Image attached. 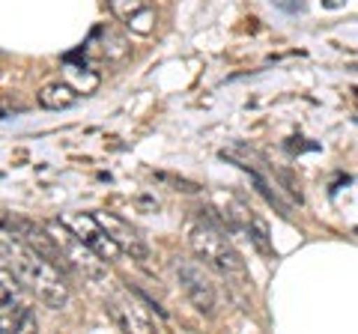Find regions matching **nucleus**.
I'll return each mask as SVG.
<instances>
[{
	"label": "nucleus",
	"mask_w": 358,
	"mask_h": 334,
	"mask_svg": "<svg viewBox=\"0 0 358 334\" xmlns=\"http://www.w3.org/2000/svg\"><path fill=\"white\" fill-rule=\"evenodd\" d=\"M105 307H108L110 319H114L122 331H152V328H155L152 322L141 314V307L134 305V302H120V298H108Z\"/></svg>",
	"instance_id": "11"
},
{
	"label": "nucleus",
	"mask_w": 358,
	"mask_h": 334,
	"mask_svg": "<svg viewBox=\"0 0 358 334\" xmlns=\"http://www.w3.org/2000/svg\"><path fill=\"white\" fill-rule=\"evenodd\" d=\"M343 3H346V0H322V6H326V9H338Z\"/></svg>",
	"instance_id": "17"
},
{
	"label": "nucleus",
	"mask_w": 358,
	"mask_h": 334,
	"mask_svg": "<svg viewBox=\"0 0 358 334\" xmlns=\"http://www.w3.org/2000/svg\"><path fill=\"white\" fill-rule=\"evenodd\" d=\"M242 170H248V173H251V182L257 185V191H260V194L266 197V203H268V206H275V209H278V212H281L284 218H289V206H287L284 200H281V194L272 191V185H268V182L263 180V176L257 173V170H251V167H242Z\"/></svg>",
	"instance_id": "14"
},
{
	"label": "nucleus",
	"mask_w": 358,
	"mask_h": 334,
	"mask_svg": "<svg viewBox=\"0 0 358 334\" xmlns=\"http://www.w3.org/2000/svg\"><path fill=\"white\" fill-rule=\"evenodd\" d=\"M66 224H69L78 236H81L90 248L96 251V257L99 260H105V263H114L120 260V254L122 248L117 245V239L110 236V233L102 227V221H99L96 215H69V218H63Z\"/></svg>",
	"instance_id": "6"
},
{
	"label": "nucleus",
	"mask_w": 358,
	"mask_h": 334,
	"mask_svg": "<svg viewBox=\"0 0 358 334\" xmlns=\"http://www.w3.org/2000/svg\"><path fill=\"white\" fill-rule=\"evenodd\" d=\"M0 254H3L9 269L18 275V281L24 284V289H30L42 305H48L54 310L69 305L72 286H69V281H66V275H63V269L57 263L45 260L42 254L27 248V245L18 242V239H6L3 245H0Z\"/></svg>",
	"instance_id": "1"
},
{
	"label": "nucleus",
	"mask_w": 358,
	"mask_h": 334,
	"mask_svg": "<svg viewBox=\"0 0 358 334\" xmlns=\"http://www.w3.org/2000/svg\"><path fill=\"white\" fill-rule=\"evenodd\" d=\"M278 9H284V13L296 15V13H305V0H272Z\"/></svg>",
	"instance_id": "16"
},
{
	"label": "nucleus",
	"mask_w": 358,
	"mask_h": 334,
	"mask_svg": "<svg viewBox=\"0 0 358 334\" xmlns=\"http://www.w3.org/2000/svg\"><path fill=\"white\" fill-rule=\"evenodd\" d=\"M108 9L114 13V18H120L134 36H150L155 30V6L152 0H108Z\"/></svg>",
	"instance_id": "7"
},
{
	"label": "nucleus",
	"mask_w": 358,
	"mask_h": 334,
	"mask_svg": "<svg viewBox=\"0 0 358 334\" xmlns=\"http://www.w3.org/2000/svg\"><path fill=\"white\" fill-rule=\"evenodd\" d=\"M81 51L87 54V60H102V63H122L129 57V42L126 36H120L117 30L110 27H96L93 36H90Z\"/></svg>",
	"instance_id": "8"
},
{
	"label": "nucleus",
	"mask_w": 358,
	"mask_h": 334,
	"mask_svg": "<svg viewBox=\"0 0 358 334\" xmlns=\"http://www.w3.org/2000/svg\"><path fill=\"white\" fill-rule=\"evenodd\" d=\"M78 96L81 93H78L69 81H54V84H45L36 93V102L42 108H48V110H66V108H72L78 102Z\"/></svg>",
	"instance_id": "12"
},
{
	"label": "nucleus",
	"mask_w": 358,
	"mask_h": 334,
	"mask_svg": "<svg viewBox=\"0 0 358 334\" xmlns=\"http://www.w3.org/2000/svg\"><path fill=\"white\" fill-rule=\"evenodd\" d=\"M245 233H248V239L254 242V248L257 251H260V254H266V257H272V248H268V227L263 224V221L260 218H251V224H248V230H245Z\"/></svg>",
	"instance_id": "15"
},
{
	"label": "nucleus",
	"mask_w": 358,
	"mask_h": 334,
	"mask_svg": "<svg viewBox=\"0 0 358 334\" xmlns=\"http://www.w3.org/2000/svg\"><path fill=\"white\" fill-rule=\"evenodd\" d=\"M0 227H3L9 236L13 239H18V242H24L27 248H33L36 254H42L45 260H51V263H57L60 269H63V257H60V248H57V242H54V236H51V230L48 227H39V224H33V221H27V218H3L0 221ZM66 272V269H63Z\"/></svg>",
	"instance_id": "5"
},
{
	"label": "nucleus",
	"mask_w": 358,
	"mask_h": 334,
	"mask_svg": "<svg viewBox=\"0 0 358 334\" xmlns=\"http://www.w3.org/2000/svg\"><path fill=\"white\" fill-rule=\"evenodd\" d=\"M45 227L51 230L54 242L60 248V257H63V269L72 272V275H81L87 281H99L105 275V260L96 257V251L78 236V233L66 224V221L54 218V221H45Z\"/></svg>",
	"instance_id": "3"
},
{
	"label": "nucleus",
	"mask_w": 358,
	"mask_h": 334,
	"mask_svg": "<svg viewBox=\"0 0 358 334\" xmlns=\"http://www.w3.org/2000/svg\"><path fill=\"white\" fill-rule=\"evenodd\" d=\"M39 322L33 307L18 302V293H6L0 302V331H36Z\"/></svg>",
	"instance_id": "10"
},
{
	"label": "nucleus",
	"mask_w": 358,
	"mask_h": 334,
	"mask_svg": "<svg viewBox=\"0 0 358 334\" xmlns=\"http://www.w3.org/2000/svg\"><path fill=\"white\" fill-rule=\"evenodd\" d=\"M96 218L102 221V227L110 233V236L117 239V245H120L122 251H126V254H131V257L138 260L141 266H147V260H150V251H147V245L141 242V236H138V233H134V230L126 224V221H122V218H117V215H110V212H96Z\"/></svg>",
	"instance_id": "9"
},
{
	"label": "nucleus",
	"mask_w": 358,
	"mask_h": 334,
	"mask_svg": "<svg viewBox=\"0 0 358 334\" xmlns=\"http://www.w3.org/2000/svg\"><path fill=\"white\" fill-rule=\"evenodd\" d=\"M176 277L182 284L185 296L192 298V305L200 310V314H212L218 305V293H215V284L209 281V275L203 272V266L197 260H176Z\"/></svg>",
	"instance_id": "4"
},
{
	"label": "nucleus",
	"mask_w": 358,
	"mask_h": 334,
	"mask_svg": "<svg viewBox=\"0 0 358 334\" xmlns=\"http://www.w3.org/2000/svg\"><path fill=\"white\" fill-rule=\"evenodd\" d=\"M63 72H66V78H69V84L75 87L78 93H93L96 87H99V72H93L90 69V60H87V54H84V63H75V57L72 54H66L63 57Z\"/></svg>",
	"instance_id": "13"
},
{
	"label": "nucleus",
	"mask_w": 358,
	"mask_h": 334,
	"mask_svg": "<svg viewBox=\"0 0 358 334\" xmlns=\"http://www.w3.org/2000/svg\"><path fill=\"white\" fill-rule=\"evenodd\" d=\"M188 245H192L197 260H203V266L227 277L233 286H248V269H245L242 254L233 248L230 239L212 221H197L188 233Z\"/></svg>",
	"instance_id": "2"
}]
</instances>
